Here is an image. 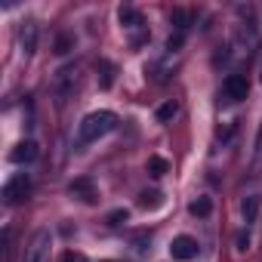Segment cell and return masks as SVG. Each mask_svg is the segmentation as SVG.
Segmentation results:
<instances>
[{
	"instance_id": "cell-11",
	"label": "cell",
	"mask_w": 262,
	"mask_h": 262,
	"mask_svg": "<svg viewBox=\"0 0 262 262\" xmlns=\"http://www.w3.org/2000/svg\"><path fill=\"white\" fill-rule=\"evenodd\" d=\"M96 71H99V86L102 90H111V83H114V65L108 59H99L96 62Z\"/></svg>"
},
{
	"instance_id": "cell-14",
	"label": "cell",
	"mask_w": 262,
	"mask_h": 262,
	"mask_svg": "<svg viewBox=\"0 0 262 262\" xmlns=\"http://www.w3.org/2000/svg\"><path fill=\"white\" fill-rule=\"evenodd\" d=\"M176 111H179V105L170 99V102H164V105L158 108V120H161V123H167V120H173V117H176Z\"/></svg>"
},
{
	"instance_id": "cell-5",
	"label": "cell",
	"mask_w": 262,
	"mask_h": 262,
	"mask_svg": "<svg viewBox=\"0 0 262 262\" xmlns=\"http://www.w3.org/2000/svg\"><path fill=\"white\" fill-rule=\"evenodd\" d=\"M247 93H250V83H247V77H244V74H228V77L222 80V99H225L228 105L244 102V99H247Z\"/></svg>"
},
{
	"instance_id": "cell-20",
	"label": "cell",
	"mask_w": 262,
	"mask_h": 262,
	"mask_svg": "<svg viewBox=\"0 0 262 262\" xmlns=\"http://www.w3.org/2000/svg\"><path fill=\"white\" fill-rule=\"evenodd\" d=\"M62 262H90L83 253H77V250H68L65 256H62Z\"/></svg>"
},
{
	"instance_id": "cell-4",
	"label": "cell",
	"mask_w": 262,
	"mask_h": 262,
	"mask_svg": "<svg viewBox=\"0 0 262 262\" xmlns=\"http://www.w3.org/2000/svg\"><path fill=\"white\" fill-rule=\"evenodd\" d=\"M4 204H19V201H25L28 194H31V176L28 173H13L7 182H4Z\"/></svg>"
},
{
	"instance_id": "cell-15",
	"label": "cell",
	"mask_w": 262,
	"mask_h": 262,
	"mask_svg": "<svg viewBox=\"0 0 262 262\" xmlns=\"http://www.w3.org/2000/svg\"><path fill=\"white\" fill-rule=\"evenodd\" d=\"M167 170H170V164H167L164 158H148V173H151L155 179H161Z\"/></svg>"
},
{
	"instance_id": "cell-22",
	"label": "cell",
	"mask_w": 262,
	"mask_h": 262,
	"mask_svg": "<svg viewBox=\"0 0 262 262\" xmlns=\"http://www.w3.org/2000/svg\"><path fill=\"white\" fill-rule=\"evenodd\" d=\"M179 47H182V34H176V37L167 40V50H179Z\"/></svg>"
},
{
	"instance_id": "cell-6",
	"label": "cell",
	"mask_w": 262,
	"mask_h": 262,
	"mask_svg": "<svg viewBox=\"0 0 262 262\" xmlns=\"http://www.w3.org/2000/svg\"><path fill=\"white\" fill-rule=\"evenodd\" d=\"M170 256H173V259H179V262L194 259V256H198V241H194V237H188V234L173 237V244H170Z\"/></svg>"
},
{
	"instance_id": "cell-9",
	"label": "cell",
	"mask_w": 262,
	"mask_h": 262,
	"mask_svg": "<svg viewBox=\"0 0 262 262\" xmlns=\"http://www.w3.org/2000/svg\"><path fill=\"white\" fill-rule=\"evenodd\" d=\"M19 47H22L25 56H31V53L37 50V25H34V22H25V25L19 28Z\"/></svg>"
},
{
	"instance_id": "cell-2",
	"label": "cell",
	"mask_w": 262,
	"mask_h": 262,
	"mask_svg": "<svg viewBox=\"0 0 262 262\" xmlns=\"http://www.w3.org/2000/svg\"><path fill=\"white\" fill-rule=\"evenodd\" d=\"M77 77H80V68H77V65H65V68H59V71L53 74V80H50V93L56 96L59 105L77 90Z\"/></svg>"
},
{
	"instance_id": "cell-16",
	"label": "cell",
	"mask_w": 262,
	"mask_h": 262,
	"mask_svg": "<svg viewBox=\"0 0 262 262\" xmlns=\"http://www.w3.org/2000/svg\"><path fill=\"white\" fill-rule=\"evenodd\" d=\"M71 50H74V37H71V34H59V37H56V53H59V56H68Z\"/></svg>"
},
{
	"instance_id": "cell-19",
	"label": "cell",
	"mask_w": 262,
	"mask_h": 262,
	"mask_svg": "<svg viewBox=\"0 0 262 262\" xmlns=\"http://www.w3.org/2000/svg\"><path fill=\"white\" fill-rule=\"evenodd\" d=\"M126 210H114V213H108V225H120V222H126Z\"/></svg>"
},
{
	"instance_id": "cell-21",
	"label": "cell",
	"mask_w": 262,
	"mask_h": 262,
	"mask_svg": "<svg viewBox=\"0 0 262 262\" xmlns=\"http://www.w3.org/2000/svg\"><path fill=\"white\" fill-rule=\"evenodd\" d=\"M256 164L262 167V126H259V136H256Z\"/></svg>"
},
{
	"instance_id": "cell-1",
	"label": "cell",
	"mask_w": 262,
	"mask_h": 262,
	"mask_svg": "<svg viewBox=\"0 0 262 262\" xmlns=\"http://www.w3.org/2000/svg\"><path fill=\"white\" fill-rule=\"evenodd\" d=\"M117 129V114L114 111H93L80 120L77 126V142L80 145H90V142H99L102 136L114 133Z\"/></svg>"
},
{
	"instance_id": "cell-24",
	"label": "cell",
	"mask_w": 262,
	"mask_h": 262,
	"mask_svg": "<svg viewBox=\"0 0 262 262\" xmlns=\"http://www.w3.org/2000/svg\"><path fill=\"white\" fill-rule=\"evenodd\" d=\"M259 74H262V68H259Z\"/></svg>"
},
{
	"instance_id": "cell-23",
	"label": "cell",
	"mask_w": 262,
	"mask_h": 262,
	"mask_svg": "<svg viewBox=\"0 0 262 262\" xmlns=\"http://www.w3.org/2000/svg\"><path fill=\"white\" fill-rule=\"evenodd\" d=\"M247 244H250V234L241 231V234H237V250H247Z\"/></svg>"
},
{
	"instance_id": "cell-17",
	"label": "cell",
	"mask_w": 262,
	"mask_h": 262,
	"mask_svg": "<svg viewBox=\"0 0 262 262\" xmlns=\"http://www.w3.org/2000/svg\"><path fill=\"white\" fill-rule=\"evenodd\" d=\"M241 210H244V219H247V222H253V219H256V213H259V198H247Z\"/></svg>"
},
{
	"instance_id": "cell-3",
	"label": "cell",
	"mask_w": 262,
	"mask_h": 262,
	"mask_svg": "<svg viewBox=\"0 0 262 262\" xmlns=\"http://www.w3.org/2000/svg\"><path fill=\"white\" fill-rule=\"evenodd\" d=\"M50 250H53V234L50 228H37L25 247V256L22 262H50Z\"/></svg>"
},
{
	"instance_id": "cell-13",
	"label": "cell",
	"mask_w": 262,
	"mask_h": 262,
	"mask_svg": "<svg viewBox=\"0 0 262 262\" xmlns=\"http://www.w3.org/2000/svg\"><path fill=\"white\" fill-rule=\"evenodd\" d=\"M170 19H173V25H176V31H179V34L191 25V13H185V10H173V16H170Z\"/></svg>"
},
{
	"instance_id": "cell-10",
	"label": "cell",
	"mask_w": 262,
	"mask_h": 262,
	"mask_svg": "<svg viewBox=\"0 0 262 262\" xmlns=\"http://www.w3.org/2000/svg\"><path fill=\"white\" fill-rule=\"evenodd\" d=\"M117 19H120V25H123L126 31H133V34L145 25V22H142V16H139L133 7H120V10H117Z\"/></svg>"
},
{
	"instance_id": "cell-7",
	"label": "cell",
	"mask_w": 262,
	"mask_h": 262,
	"mask_svg": "<svg viewBox=\"0 0 262 262\" xmlns=\"http://www.w3.org/2000/svg\"><path fill=\"white\" fill-rule=\"evenodd\" d=\"M37 155H40L37 142L25 139V142H19V145L10 151V161H13V164H31V161H37Z\"/></svg>"
},
{
	"instance_id": "cell-18",
	"label": "cell",
	"mask_w": 262,
	"mask_h": 262,
	"mask_svg": "<svg viewBox=\"0 0 262 262\" xmlns=\"http://www.w3.org/2000/svg\"><path fill=\"white\" fill-rule=\"evenodd\" d=\"M139 204H142V207H158V204H161V191H145Z\"/></svg>"
},
{
	"instance_id": "cell-8",
	"label": "cell",
	"mask_w": 262,
	"mask_h": 262,
	"mask_svg": "<svg viewBox=\"0 0 262 262\" xmlns=\"http://www.w3.org/2000/svg\"><path fill=\"white\" fill-rule=\"evenodd\" d=\"M68 191H71L74 198L86 201V204H96V185H93V179H90V176H83V179H74V182L68 185Z\"/></svg>"
},
{
	"instance_id": "cell-12",
	"label": "cell",
	"mask_w": 262,
	"mask_h": 262,
	"mask_svg": "<svg viewBox=\"0 0 262 262\" xmlns=\"http://www.w3.org/2000/svg\"><path fill=\"white\" fill-rule=\"evenodd\" d=\"M188 213H191V216H210V213H213V201H210V198H194V201L188 204Z\"/></svg>"
}]
</instances>
